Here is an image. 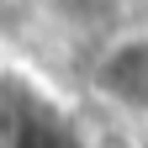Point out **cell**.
<instances>
[{"label": "cell", "mask_w": 148, "mask_h": 148, "mask_svg": "<svg viewBox=\"0 0 148 148\" xmlns=\"http://www.w3.org/2000/svg\"><path fill=\"white\" fill-rule=\"evenodd\" d=\"M95 90L122 111H143L148 116V32L111 42L95 64Z\"/></svg>", "instance_id": "obj_1"}]
</instances>
